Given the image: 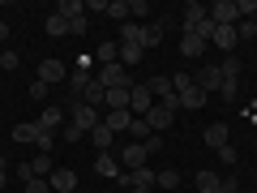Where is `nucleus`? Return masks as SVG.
Instances as JSON below:
<instances>
[{
	"label": "nucleus",
	"mask_w": 257,
	"mask_h": 193,
	"mask_svg": "<svg viewBox=\"0 0 257 193\" xmlns=\"http://www.w3.org/2000/svg\"><path fill=\"white\" fill-rule=\"evenodd\" d=\"M94 82H99L103 90H124V86H133V82H128V69L120 60L116 64H103L99 73H94Z\"/></svg>",
	"instance_id": "f257e3e1"
},
{
	"label": "nucleus",
	"mask_w": 257,
	"mask_h": 193,
	"mask_svg": "<svg viewBox=\"0 0 257 193\" xmlns=\"http://www.w3.org/2000/svg\"><path fill=\"white\" fill-rule=\"evenodd\" d=\"M69 125H77L82 133H90L94 125H103L99 108H90V103H69Z\"/></svg>",
	"instance_id": "f03ea898"
},
{
	"label": "nucleus",
	"mask_w": 257,
	"mask_h": 193,
	"mask_svg": "<svg viewBox=\"0 0 257 193\" xmlns=\"http://www.w3.org/2000/svg\"><path fill=\"white\" fill-rule=\"evenodd\" d=\"M150 108H155V94H150V86H146V82L128 86V112H133V116H146Z\"/></svg>",
	"instance_id": "7ed1b4c3"
},
{
	"label": "nucleus",
	"mask_w": 257,
	"mask_h": 193,
	"mask_svg": "<svg viewBox=\"0 0 257 193\" xmlns=\"http://www.w3.org/2000/svg\"><path fill=\"white\" fill-rule=\"evenodd\" d=\"M116 159H120V167H124V172H133V167H146L150 150L142 146V142H128L124 150H116Z\"/></svg>",
	"instance_id": "20e7f679"
},
{
	"label": "nucleus",
	"mask_w": 257,
	"mask_h": 193,
	"mask_svg": "<svg viewBox=\"0 0 257 193\" xmlns=\"http://www.w3.org/2000/svg\"><path fill=\"white\" fill-rule=\"evenodd\" d=\"M47 184H52V193H77V172L73 167H52Z\"/></svg>",
	"instance_id": "39448f33"
},
{
	"label": "nucleus",
	"mask_w": 257,
	"mask_h": 193,
	"mask_svg": "<svg viewBox=\"0 0 257 193\" xmlns=\"http://www.w3.org/2000/svg\"><path fill=\"white\" fill-rule=\"evenodd\" d=\"M206 13H210V22H214V26H236V22H240L236 0H219V5H210Z\"/></svg>",
	"instance_id": "423d86ee"
},
{
	"label": "nucleus",
	"mask_w": 257,
	"mask_h": 193,
	"mask_svg": "<svg viewBox=\"0 0 257 193\" xmlns=\"http://www.w3.org/2000/svg\"><path fill=\"white\" fill-rule=\"evenodd\" d=\"M193 82L202 86L206 94H219V90H223V69H219V64H206V69H202L197 77H193Z\"/></svg>",
	"instance_id": "0eeeda50"
},
{
	"label": "nucleus",
	"mask_w": 257,
	"mask_h": 193,
	"mask_svg": "<svg viewBox=\"0 0 257 193\" xmlns=\"http://www.w3.org/2000/svg\"><path fill=\"white\" fill-rule=\"evenodd\" d=\"M39 82L60 86V82H69V69H64L60 60H43V64H39Z\"/></svg>",
	"instance_id": "6e6552de"
},
{
	"label": "nucleus",
	"mask_w": 257,
	"mask_h": 193,
	"mask_svg": "<svg viewBox=\"0 0 257 193\" xmlns=\"http://www.w3.org/2000/svg\"><path fill=\"white\" fill-rule=\"evenodd\" d=\"M142 120H146V125H150V133H163V129H167V125H172V120H176V112H167L163 103H155V108H150V112H146V116H142Z\"/></svg>",
	"instance_id": "1a4fd4ad"
},
{
	"label": "nucleus",
	"mask_w": 257,
	"mask_h": 193,
	"mask_svg": "<svg viewBox=\"0 0 257 193\" xmlns=\"http://www.w3.org/2000/svg\"><path fill=\"white\" fill-rule=\"evenodd\" d=\"M202 138H206V146H210V150H223V146L231 142V133H227V125H223V120H214V125H206Z\"/></svg>",
	"instance_id": "9d476101"
},
{
	"label": "nucleus",
	"mask_w": 257,
	"mask_h": 193,
	"mask_svg": "<svg viewBox=\"0 0 257 193\" xmlns=\"http://www.w3.org/2000/svg\"><path fill=\"white\" fill-rule=\"evenodd\" d=\"M43 133H52V129H60V125H69V112H60V108H43L39 112V120H35Z\"/></svg>",
	"instance_id": "9b49d317"
},
{
	"label": "nucleus",
	"mask_w": 257,
	"mask_h": 193,
	"mask_svg": "<svg viewBox=\"0 0 257 193\" xmlns=\"http://www.w3.org/2000/svg\"><path fill=\"white\" fill-rule=\"evenodd\" d=\"M202 18H206V5H197V0H189V5H184V18H180V30H184V35H193Z\"/></svg>",
	"instance_id": "f8f14e48"
},
{
	"label": "nucleus",
	"mask_w": 257,
	"mask_h": 193,
	"mask_svg": "<svg viewBox=\"0 0 257 193\" xmlns=\"http://www.w3.org/2000/svg\"><path fill=\"white\" fill-rule=\"evenodd\" d=\"M94 172H99V176H124V167H120L116 150H103V155L94 159Z\"/></svg>",
	"instance_id": "ddd939ff"
},
{
	"label": "nucleus",
	"mask_w": 257,
	"mask_h": 193,
	"mask_svg": "<svg viewBox=\"0 0 257 193\" xmlns=\"http://www.w3.org/2000/svg\"><path fill=\"white\" fill-rule=\"evenodd\" d=\"M39 138H43V129H39L35 120H26V125H13V142H22V146H30V142L39 146Z\"/></svg>",
	"instance_id": "4468645a"
},
{
	"label": "nucleus",
	"mask_w": 257,
	"mask_h": 193,
	"mask_svg": "<svg viewBox=\"0 0 257 193\" xmlns=\"http://www.w3.org/2000/svg\"><path fill=\"white\" fill-rule=\"evenodd\" d=\"M90 86V69H86V60H82V69H73L69 73V90H73V103H82V90Z\"/></svg>",
	"instance_id": "2eb2a0df"
},
{
	"label": "nucleus",
	"mask_w": 257,
	"mask_h": 193,
	"mask_svg": "<svg viewBox=\"0 0 257 193\" xmlns=\"http://www.w3.org/2000/svg\"><path fill=\"white\" fill-rule=\"evenodd\" d=\"M120 180H124L128 189H146V184H155V172H150V167H133V172H124Z\"/></svg>",
	"instance_id": "dca6fc26"
},
{
	"label": "nucleus",
	"mask_w": 257,
	"mask_h": 193,
	"mask_svg": "<svg viewBox=\"0 0 257 193\" xmlns=\"http://www.w3.org/2000/svg\"><path fill=\"white\" fill-rule=\"evenodd\" d=\"M103 125L111 129V133H128V125H133V112H107V116H103Z\"/></svg>",
	"instance_id": "f3484780"
},
{
	"label": "nucleus",
	"mask_w": 257,
	"mask_h": 193,
	"mask_svg": "<svg viewBox=\"0 0 257 193\" xmlns=\"http://www.w3.org/2000/svg\"><path fill=\"white\" fill-rule=\"evenodd\" d=\"M206 47H210V43H206L202 35H184V39H180V56H184V60H193V56H202Z\"/></svg>",
	"instance_id": "a211bd4d"
},
{
	"label": "nucleus",
	"mask_w": 257,
	"mask_h": 193,
	"mask_svg": "<svg viewBox=\"0 0 257 193\" xmlns=\"http://www.w3.org/2000/svg\"><path fill=\"white\" fill-rule=\"evenodd\" d=\"M142 35H146V26H138V22H120V43L142 47ZM142 52H146V47H142Z\"/></svg>",
	"instance_id": "6ab92c4d"
},
{
	"label": "nucleus",
	"mask_w": 257,
	"mask_h": 193,
	"mask_svg": "<svg viewBox=\"0 0 257 193\" xmlns=\"http://www.w3.org/2000/svg\"><path fill=\"white\" fill-rule=\"evenodd\" d=\"M210 43L214 47H227V56H231V47H236V26H214Z\"/></svg>",
	"instance_id": "aec40b11"
},
{
	"label": "nucleus",
	"mask_w": 257,
	"mask_h": 193,
	"mask_svg": "<svg viewBox=\"0 0 257 193\" xmlns=\"http://www.w3.org/2000/svg\"><path fill=\"white\" fill-rule=\"evenodd\" d=\"M90 138H94V146H99V155H103V150H111V142H116V133H111L107 125H94V129H90Z\"/></svg>",
	"instance_id": "412c9836"
},
{
	"label": "nucleus",
	"mask_w": 257,
	"mask_h": 193,
	"mask_svg": "<svg viewBox=\"0 0 257 193\" xmlns=\"http://www.w3.org/2000/svg\"><path fill=\"white\" fill-rule=\"evenodd\" d=\"M155 184H159L163 193H172L176 184H180V172H176V167H163V172H155Z\"/></svg>",
	"instance_id": "4be33fe9"
},
{
	"label": "nucleus",
	"mask_w": 257,
	"mask_h": 193,
	"mask_svg": "<svg viewBox=\"0 0 257 193\" xmlns=\"http://www.w3.org/2000/svg\"><path fill=\"white\" fill-rule=\"evenodd\" d=\"M94 60L99 64H116L120 60V43H99L94 47Z\"/></svg>",
	"instance_id": "5701e85b"
},
{
	"label": "nucleus",
	"mask_w": 257,
	"mask_h": 193,
	"mask_svg": "<svg viewBox=\"0 0 257 193\" xmlns=\"http://www.w3.org/2000/svg\"><path fill=\"white\" fill-rule=\"evenodd\" d=\"M56 13H60L64 22H73V18H86V5H82V0H60V9H56Z\"/></svg>",
	"instance_id": "b1692460"
},
{
	"label": "nucleus",
	"mask_w": 257,
	"mask_h": 193,
	"mask_svg": "<svg viewBox=\"0 0 257 193\" xmlns=\"http://www.w3.org/2000/svg\"><path fill=\"white\" fill-rule=\"evenodd\" d=\"M128 138H133V142H142V146H146V142L155 138V133H150V125H146V120H142V116H133V125H128Z\"/></svg>",
	"instance_id": "393cba45"
},
{
	"label": "nucleus",
	"mask_w": 257,
	"mask_h": 193,
	"mask_svg": "<svg viewBox=\"0 0 257 193\" xmlns=\"http://www.w3.org/2000/svg\"><path fill=\"white\" fill-rule=\"evenodd\" d=\"M30 172H35L39 180H47V176H52V155H43V150H39V155L30 159Z\"/></svg>",
	"instance_id": "a878e982"
},
{
	"label": "nucleus",
	"mask_w": 257,
	"mask_h": 193,
	"mask_svg": "<svg viewBox=\"0 0 257 193\" xmlns=\"http://www.w3.org/2000/svg\"><path fill=\"white\" fill-rule=\"evenodd\" d=\"M103 94H107V90H103V86L90 77V86L82 90V103H90V108H103Z\"/></svg>",
	"instance_id": "bb28decb"
},
{
	"label": "nucleus",
	"mask_w": 257,
	"mask_h": 193,
	"mask_svg": "<svg viewBox=\"0 0 257 193\" xmlns=\"http://www.w3.org/2000/svg\"><path fill=\"white\" fill-rule=\"evenodd\" d=\"M142 56H146L142 47H133V43H120V64H124V69H133V64H138Z\"/></svg>",
	"instance_id": "cd10ccee"
},
{
	"label": "nucleus",
	"mask_w": 257,
	"mask_h": 193,
	"mask_svg": "<svg viewBox=\"0 0 257 193\" xmlns=\"http://www.w3.org/2000/svg\"><path fill=\"white\" fill-rule=\"evenodd\" d=\"M159 43H163V26H159V22H150L146 35H142V47H159Z\"/></svg>",
	"instance_id": "c85d7f7f"
},
{
	"label": "nucleus",
	"mask_w": 257,
	"mask_h": 193,
	"mask_svg": "<svg viewBox=\"0 0 257 193\" xmlns=\"http://www.w3.org/2000/svg\"><path fill=\"white\" fill-rule=\"evenodd\" d=\"M219 176H214V172H197V193H214V189H219Z\"/></svg>",
	"instance_id": "c756f323"
},
{
	"label": "nucleus",
	"mask_w": 257,
	"mask_h": 193,
	"mask_svg": "<svg viewBox=\"0 0 257 193\" xmlns=\"http://www.w3.org/2000/svg\"><path fill=\"white\" fill-rule=\"evenodd\" d=\"M236 39H257V18H240L236 22Z\"/></svg>",
	"instance_id": "7c9ffc66"
},
{
	"label": "nucleus",
	"mask_w": 257,
	"mask_h": 193,
	"mask_svg": "<svg viewBox=\"0 0 257 193\" xmlns=\"http://www.w3.org/2000/svg\"><path fill=\"white\" fill-rule=\"evenodd\" d=\"M219 69H223V82H240V60H236V56H227Z\"/></svg>",
	"instance_id": "2f4dec72"
},
{
	"label": "nucleus",
	"mask_w": 257,
	"mask_h": 193,
	"mask_svg": "<svg viewBox=\"0 0 257 193\" xmlns=\"http://www.w3.org/2000/svg\"><path fill=\"white\" fill-rule=\"evenodd\" d=\"M107 18H116V22H128V5H124V0H107Z\"/></svg>",
	"instance_id": "473e14b6"
},
{
	"label": "nucleus",
	"mask_w": 257,
	"mask_h": 193,
	"mask_svg": "<svg viewBox=\"0 0 257 193\" xmlns=\"http://www.w3.org/2000/svg\"><path fill=\"white\" fill-rule=\"evenodd\" d=\"M47 35H69V22H64L60 13H52V18H47Z\"/></svg>",
	"instance_id": "72a5a7b5"
},
{
	"label": "nucleus",
	"mask_w": 257,
	"mask_h": 193,
	"mask_svg": "<svg viewBox=\"0 0 257 193\" xmlns=\"http://www.w3.org/2000/svg\"><path fill=\"white\" fill-rule=\"evenodd\" d=\"M138 18H150V5H146V0H133V5H128V22H138Z\"/></svg>",
	"instance_id": "f704fd0d"
},
{
	"label": "nucleus",
	"mask_w": 257,
	"mask_h": 193,
	"mask_svg": "<svg viewBox=\"0 0 257 193\" xmlns=\"http://www.w3.org/2000/svg\"><path fill=\"white\" fill-rule=\"evenodd\" d=\"M236 13L240 18H257V0H236Z\"/></svg>",
	"instance_id": "c9c22d12"
},
{
	"label": "nucleus",
	"mask_w": 257,
	"mask_h": 193,
	"mask_svg": "<svg viewBox=\"0 0 257 193\" xmlns=\"http://www.w3.org/2000/svg\"><path fill=\"white\" fill-rule=\"evenodd\" d=\"M47 90H52L47 82H30V99H35V103H43V99H47Z\"/></svg>",
	"instance_id": "e433bc0d"
},
{
	"label": "nucleus",
	"mask_w": 257,
	"mask_h": 193,
	"mask_svg": "<svg viewBox=\"0 0 257 193\" xmlns=\"http://www.w3.org/2000/svg\"><path fill=\"white\" fill-rule=\"evenodd\" d=\"M26 193H52V184H47V180H39V176H35V180H26Z\"/></svg>",
	"instance_id": "4c0bfd02"
},
{
	"label": "nucleus",
	"mask_w": 257,
	"mask_h": 193,
	"mask_svg": "<svg viewBox=\"0 0 257 193\" xmlns=\"http://www.w3.org/2000/svg\"><path fill=\"white\" fill-rule=\"evenodd\" d=\"M0 69H18V52H0Z\"/></svg>",
	"instance_id": "58836bf2"
},
{
	"label": "nucleus",
	"mask_w": 257,
	"mask_h": 193,
	"mask_svg": "<svg viewBox=\"0 0 257 193\" xmlns=\"http://www.w3.org/2000/svg\"><path fill=\"white\" fill-rule=\"evenodd\" d=\"M82 138H86V133L77 125H64V142H82Z\"/></svg>",
	"instance_id": "ea45409f"
},
{
	"label": "nucleus",
	"mask_w": 257,
	"mask_h": 193,
	"mask_svg": "<svg viewBox=\"0 0 257 193\" xmlns=\"http://www.w3.org/2000/svg\"><path fill=\"white\" fill-rule=\"evenodd\" d=\"M86 26H90L86 18H73V22H69V35H86Z\"/></svg>",
	"instance_id": "a19ab883"
},
{
	"label": "nucleus",
	"mask_w": 257,
	"mask_h": 193,
	"mask_svg": "<svg viewBox=\"0 0 257 193\" xmlns=\"http://www.w3.org/2000/svg\"><path fill=\"white\" fill-rule=\"evenodd\" d=\"M219 159H223V163H227V167H231V163H236V150H231V142H227V146H223V150H219Z\"/></svg>",
	"instance_id": "79ce46f5"
},
{
	"label": "nucleus",
	"mask_w": 257,
	"mask_h": 193,
	"mask_svg": "<svg viewBox=\"0 0 257 193\" xmlns=\"http://www.w3.org/2000/svg\"><path fill=\"white\" fill-rule=\"evenodd\" d=\"M214 193H236V180H223V184H219Z\"/></svg>",
	"instance_id": "37998d69"
},
{
	"label": "nucleus",
	"mask_w": 257,
	"mask_h": 193,
	"mask_svg": "<svg viewBox=\"0 0 257 193\" xmlns=\"http://www.w3.org/2000/svg\"><path fill=\"white\" fill-rule=\"evenodd\" d=\"M5 39H9V22L0 18V43H5Z\"/></svg>",
	"instance_id": "c03bdc74"
},
{
	"label": "nucleus",
	"mask_w": 257,
	"mask_h": 193,
	"mask_svg": "<svg viewBox=\"0 0 257 193\" xmlns=\"http://www.w3.org/2000/svg\"><path fill=\"white\" fill-rule=\"evenodd\" d=\"M5 180H9V163H0V184H5Z\"/></svg>",
	"instance_id": "a18cd8bd"
},
{
	"label": "nucleus",
	"mask_w": 257,
	"mask_h": 193,
	"mask_svg": "<svg viewBox=\"0 0 257 193\" xmlns=\"http://www.w3.org/2000/svg\"><path fill=\"white\" fill-rule=\"evenodd\" d=\"M133 193H150V184H146V189H133Z\"/></svg>",
	"instance_id": "49530a36"
},
{
	"label": "nucleus",
	"mask_w": 257,
	"mask_h": 193,
	"mask_svg": "<svg viewBox=\"0 0 257 193\" xmlns=\"http://www.w3.org/2000/svg\"><path fill=\"white\" fill-rule=\"evenodd\" d=\"M0 163H9V159H5V155H0Z\"/></svg>",
	"instance_id": "de8ad7c7"
}]
</instances>
